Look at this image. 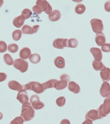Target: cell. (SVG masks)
Returning a JSON list of instances; mask_svg holds the SVG:
<instances>
[{"instance_id": "45", "label": "cell", "mask_w": 110, "mask_h": 124, "mask_svg": "<svg viewBox=\"0 0 110 124\" xmlns=\"http://www.w3.org/2000/svg\"><path fill=\"white\" fill-rule=\"evenodd\" d=\"M2 118H3V115H2V113H1V112H0V120H2Z\"/></svg>"}, {"instance_id": "34", "label": "cell", "mask_w": 110, "mask_h": 124, "mask_svg": "<svg viewBox=\"0 0 110 124\" xmlns=\"http://www.w3.org/2000/svg\"><path fill=\"white\" fill-rule=\"evenodd\" d=\"M24 122V120H23V118L21 116L17 117L14 120L11 121L10 124H23Z\"/></svg>"}, {"instance_id": "17", "label": "cell", "mask_w": 110, "mask_h": 124, "mask_svg": "<svg viewBox=\"0 0 110 124\" xmlns=\"http://www.w3.org/2000/svg\"><path fill=\"white\" fill-rule=\"evenodd\" d=\"M101 77L103 82H107L110 80V68L106 67L104 70L101 71Z\"/></svg>"}, {"instance_id": "4", "label": "cell", "mask_w": 110, "mask_h": 124, "mask_svg": "<svg viewBox=\"0 0 110 124\" xmlns=\"http://www.w3.org/2000/svg\"><path fill=\"white\" fill-rule=\"evenodd\" d=\"M90 24L93 31L96 34L98 32H102L104 29L102 21L101 19L93 18L90 21Z\"/></svg>"}, {"instance_id": "21", "label": "cell", "mask_w": 110, "mask_h": 124, "mask_svg": "<svg viewBox=\"0 0 110 124\" xmlns=\"http://www.w3.org/2000/svg\"><path fill=\"white\" fill-rule=\"evenodd\" d=\"M93 69L96 71H102L106 68V67L103 64V63L101 61L97 62L96 60H93Z\"/></svg>"}, {"instance_id": "11", "label": "cell", "mask_w": 110, "mask_h": 124, "mask_svg": "<svg viewBox=\"0 0 110 124\" xmlns=\"http://www.w3.org/2000/svg\"><path fill=\"white\" fill-rule=\"evenodd\" d=\"M95 42L99 46H102L106 43V37L102 32H98L95 37Z\"/></svg>"}, {"instance_id": "25", "label": "cell", "mask_w": 110, "mask_h": 124, "mask_svg": "<svg viewBox=\"0 0 110 124\" xmlns=\"http://www.w3.org/2000/svg\"><path fill=\"white\" fill-rule=\"evenodd\" d=\"M22 34H33L34 31L33 30L32 27L30 26L29 25H27V24H24L22 28Z\"/></svg>"}, {"instance_id": "9", "label": "cell", "mask_w": 110, "mask_h": 124, "mask_svg": "<svg viewBox=\"0 0 110 124\" xmlns=\"http://www.w3.org/2000/svg\"><path fill=\"white\" fill-rule=\"evenodd\" d=\"M90 52L93 55L95 60L97 62L101 61L102 59L103 55L101 49L96 47H92L90 49Z\"/></svg>"}, {"instance_id": "20", "label": "cell", "mask_w": 110, "mask_h": 124, "mask_svg": "<svg viewBox=\"0 0 110 124\" xmlns=\"http://www.w3.org/2000/svg\"><path fill=\"white\" fill-rule=\"evenodd\" d=\"M67 85H68L67 81L60 80L59 81L58 80L56 83H55V85H54V88H55L57 90L60 91L66 88L67 86Z\"/></svg>"}, {"instance_id": "43", "label": "cell", "mask_w": 110, "mask_h": 124, "mask_svg": "<svg viewBox=\"0 0 110 124\" xmlns=\"http://www.w3.org/2000/svg\"><path fill=\"white\" fill-rule=\"evenodd\" d=\"M82 124H93V121L90 120H86Z\"/></svg>"}, {"instance_id": "1", "label": "cell", "mask_w": 110, "mask_h": 124, "mask_svg": "<svg viewBox=\"0 0 110 124\" xmlns=\"http://www.w3.org/2000/svg\"><path fill=\"white\" fill-rule=\"evenodd\" d=\"M35 116V110L30 102H26L22 104L21 117L24 121H29Z\"/></svg>"}, {"instance_id": "15", "label": "cell", "mask_w": 110, "mask_h": 124, "mask_svg": "<svg viewBox=\"0 0 110 124\" xmlns=\"http://www.w3.org/2000/svg\"><path fill=\"white\" fill-rule=\"evenodd\" d=\"M31 55H32V52H31L30 49L27 47H25L22 48L19 52V56L24 60L29 58Z\"/></svg>"}, {"instance_id": "37", "label": "cell", "mask_w": 110, "mask_h": 124, "mask_svg": "<svg viewBox=\"0 0 110 124\" xmlns=\"http://www.w3.org/2000/svg\"><path fill=\"white\" fill-rule=\"evenodd\" d=\"M60 79L62 80H65L68 82V81H70V77L68 75L66 74V73H64V74H62L61 76H60Z\"/></svg>"}, {"instance_id": "23", "label": "cell", "mask_w": 110, "mask_h": 124, "mask_svg": "<svg viewBox=\"0 0 110 124\" xmlns=\"http://www.w3.org/2000/svg\"><path fill=\"white\" fill-rule=\"evenodd\" d=\"M63 38H57L53 42V46L55 48L62 50L65 48L63 46Z\"/></svg>"}, {"instance_id": "38", "label": "cell", "mask_w": 110, "mask_h": 124, "mask_svg": "<svg viewBox=\"0 0 110 124\" xmlns=\"http://www.w3.org/2000/svg\"><path fill=\"white\" fill-rule=\"evenodd\" d=\"M7 79V75L4 72H0V82H2Z\"/></svg>"}, {"instance_id": "24", "label": "cell", "mask_w": 110, "mask_h": 124, "mask_svg": "<svg viewBox=\"0 0 110 124\" xmlns=\"http://www.w3.org/2000/svg\"><path fill=\"white\" fill-rule=\"evenodd\" d=\"M41 56L38 54H33L30 55L29 57V60L31 63H33V64H37L39 62L41 61Z\"/></svg>"}, {"instance_id": "8", "label": "cell", "mask_w": 110, "mask_h": 124, "mask_svg": "<svg viewBox=\"0 0 110 124\" xmlns=\"http://www.w3.org/2000/svg\"><path fill=\"white\" fill-rule=\"evenodd\" d=\"M85 118H86V120H90L92 121L101 119L99 113L97 110H95V109H92V110L88 111V112H87V113L86 115Z\"/></svg>"}, {"instance_id": "2", "label": "cell", "mask_w": 110, "mask_h": 124, "mask_svg": "<svg viewBox=\"0 0 110 124\" xmlns=\"http://www.w3.org/2000/svg\"><path fill=\"white\" fill-rule=\"evenodd\" d=\"M23 89L26 91H33L37 94L42 93L45 91L42 84L37 81H30L23 85Z\"/></svg>"}, {"instance_id": "28", "label": "cell", "mask_w": 110, "mask_h": 124, "mask_svg": "<svg viewBox=\"0 0 110 124\" xmlns=\"http://www.w3.org/2000/svg\"><path fill=\"white\" fill-rule=\"evenodd\" d=\"M22 37V31L20 30H16L13 32L12 37L15 41H18Z\"/></svg>"}, {"instance_id": "7", "label": "cell", "mask_w": 110, "mask_h": 124, "mask_svg": "<svg viewBox=\"0 0 110 124\" xmlns=\"http://www.w3.org/2000/svg\"><path fill=\"white\" fill-rule=\"evenodd\" d=\"M110 86L107 82H103L100 89V94L103 97H110Z\"/></svg>"}, {"instance_id": "3", "label": "cell", "mask_w": 110, "mask_h": 124, "mask_svg": "<svg viewBox=\"0 0 110 124\" xmlns=\"http://www.w3.org/2000/svg\"><path fill=\"white\" fill-rule=\"evenodd\" d=\"M14 67L19 70L21 73H24L27 71L29 68V63L27 61L22 59H17L14 61L13 63Z\"/></svg>"}, {"instance_id": "14", "label": "cell", "mask_w": 110, "mask_h": 124, "mask_svg": "<svg viewBox=\"0 0 110 124\" xmlns=\"http://www.w3.org/2000/svg\"><path fill=\"white\" fill-rule=\"evenodd\" d=\"M67 85H68V90L74 93L78 94L80 92V89L79 85L74 81H70Z\"/></svg>"}, {"instance_id": "44", "label": "cell", "mask_w": 110, "mask_h": 124, "mask_svg": "<svg viewBox=\"0 0 110 124\" xmlns=\"http://www.w3.org/2000/svg\"><path fill=\"white\" fill-rule=\"evenodd\" d=\"M3 4H4V1L3 0H0V8L2 6Z\"/></svg>"}, {"instance_id": "6", "label": "cell", "mask_w": 110, "mask_h": 124, "mask_svg": "<svg viewBox=\"0 0 110 124\" xmlns=\"http://www.w3.org/2000/svg\"><path fill=\"white\" fill-rule=\"evenodd\" d=\"M30 104L34 110H39L42 109L45 107V104L43 102L41 101L39 97L37 94H34L30 97Z\"/></svg>"}, {"instance_id": "12", "label": "cell", "mask_w": 110, "mask_h": 124, "mask_svg": "<svg viewBox=\"0 0 110 124\" xmlns=\"http://www.w3.org/2000/svg\"><path fill=\"white\" fill-rule=\"evenodd\" d=\"M8 86L11 90L19 92L23 89V86L16 80H11L8 83Z\"/></svg>"}, {"instance_id": "41", "label": "cell", "mask_w": 110, "mask_h": 124, "mask_svg": "<svg viewBox=\"0 0 110 124\" xmlns=\"http://www.w3.org/2000/svg\"><path fill=\"white\" fill-rule=\"evenodd\" d=\"M60 124H70V121L67 119H63L61 121Z\"/></svg>"}, {"instance_id": "29", "label": "cell", "mask_w": 110, "mask_h": 124, "mask_svg": "<svg viewBox=\"0 0 110 124\" xmlns=\"http://www.w3.org/2000/svg\"><path fill=\"white\" fill-rule=\"evenodd\" d=\"M8 50L11 53H16L18 50V46L15 43L10 44L8 47Z\"/></svg>"}, {"instance_id": "5", "label": "cell", "mask_w": 110, "mask_h": 124, "mask_svg": "<svg viewBox=\"0 0 110 124\" xmlns=\"http://www.w3.org/2000/svg\"><path fill=\"white\" fill-rule=\"evenodd\" d=\"M36 5L38 6L42 11H44L46 14L49 15L52 11L51 6L48 2V1L45 0H38L36 1Z\"/></svg>"}, {"instance_id": "30", "label": "cell", "mask_w": 110, "mask_h": 124, "mask_svg": "<svg viewBox=\"0 0 110 124\" xmlns=\"http://www.w3.org/2000/svg\"><path fill=\"white\" fill-rule=\"evenodd\" d=\"M78 41L75 38H71L68 40V47L70 48H75L78 46Z\"/></svg>"}, {"instance_id": "27", "label": "cell", "mask_w": 110, "mask_h": 124, "mask_svg": "<svg viewBox=\"0 0 110 124\" xmlns=\"http://www.w3.org/2000/svg\"><path fill=\"white\" fill-rule=\"evenodd\" d=\"M4 60L5 63L8 65V66H11L14 63V61H13L12 57L9 54H6L4 55Z\"/></svg>"}, {"instance_id": "40", "label": "cell", "mask_w": 110, "mask_h": 124, "mask_svg": "<svg viewBox=\"0 0 110 124\" xmlns=\"http://www.w3.org/2000/svg\"><path fill=\"white\" fill-rule=\"evenodd\" d=\"M32 28H33V30L34 33H36V32H37L39 29V25H35V26H33Z\"/></svg>"}, {"instance_id": "13", "label": "cell", "mask_w": 110, "mask_h": 124, "mask_svg": "<svg viewBox=\"0 0 110 124\" xmlns=\"http://www.w3.org/2000/svg\"><path fill=\"white\" fill-rule=\"evenodd\" d=\"M25 21V17L22 15H21L14 18L13 24L17 28H21L24 25Z\"/></svg>"}, {"instance_id": "33", "label": "cell", "mask_w": 110, "mask_h": 124, "mask_svg": "<svg viewBox=\"0 0 110 124\" xmlns=\"http://www.w3.org/2000/svg\"><path fill=\"white\" fill-rule=\"evenodd\" d=\"M8 49V46L7 44L5 42L0 41V53H3L4 52H6Z\"/></svg>"}, {"instance_id": "18", "label": "cell", "mask_w": 110, "mask_h": 124, "mask_svg": "<svg viewBox=\"0 0 110 124\" xmlns=\"http://www.w3.org/2000/svg\"><path fill=\"white\" fill-rule=\"evenodd\" d=\"M54 64L57 68L63 69L65 67V60L63 57L57 56L54 60Z\"/></svg>"}, {"instance_id": "16", "label": "cell", "mask_w": 110, "mask_h": 124, "mask_svg": "<svg viewBox=\"0 0 110 124\" xmlns=\"http://www.w3.org/2000/svg\"><path fill=\"white\" fill-rule=\"evenodd\" d=\"M61 17V14L58 10H54L49 15V18L52 22H55L59 20Z\"/></svg>"}, {"instance_id": "31", "label": "cell", "mask_w": 110, "mask_h": 124, "mask_svg": "<svg viewBox=\"0 0 110 124\" xmlns=\"http://www.w3.org/2000/svg\"><path fill=\"white\" fill-rule=\"evenodd\" d=\"M22 15L25 17V18L29 19V18L32 17V12L30 9H25L22 11Z\"/></svg>"}, {"instance_id": "32", "label": "cell", "mask_w": 110, "mask_h": 124, "mask_svg": "<svg viewBox=\"0 0 110 124\" xmlns=\"http://www.w3.org/2000/svg\"><path fill=\"white\" fill-rule=\"evenodd\" d=\"M65 103H66V99L64 96L59 97L57 99L56 104L58 107H63V106L65 105Z\"/></svg>"}, {"instance_id": "35", "label": "cell", "mask_w": 110, "mask_h": 124, "mask_svg": "<svg viewBox=\"0 0 110 124\" xmlns=\"http://www.w3.org/2000/svg\"><path fill=\"white\" fill-rule=\"evenodd\" d=\"M102 50L105 53H109L110 51V43H105L102 46Z\"/></svg>"}, {"instance_id": "19", "label": "cell", "mask_w": 110, "mask_h": 124, "mask_svg": "<svg viewBox=\"0 0 110 124\" xmlns=\"http://www.w3.org/2000/svg\"><path fill=\"white\" fill-rule=\"evenodd\" d=\"M103 111L105 115L107 116L110 112V97H106L104 99V102L102 104Z\"/></svg>"}, {"instance_id": "10", "label": "cell", "mask_w": 110, "mask_h": 124, "mask_svg": "<svg viewBox=\"0 0 110 124\" xmlns=\"http://www.w3.org/2000/svg\"><path fill=\"white\" fill-rule=\"evenodd\" d=\"M17 99L22 104L25 102H28L29 100V96L26 91L23 89L22 90L19 91L17 96Z\"/></svg>"}, {"instance_id": "26", "label": "cell", "mask_w": 110, "mask_h": 124, "mask_svg": "<svg viewBox=\"0 0 110 124\" xmlns=\"http://www.w3.org/2000/svg\"><path fill=\"white\" fill-rule=\"evenodd\" d=\"M75 13L78 14H82L86 11V7L83 4H79L77 5V6L75 7Z\"/></svg>"}, {"instance_id": "42", "label": "cell", "mask_w": 110, "mask_h": 124, "mask_svg": "<svg viewBox=\"0 0 110 124\" xmlns=\"http://www.w3.org/2000/svg\"><path fill=\"white\" fill-rule=\"evenodd\" d=\"M63 46H64V47H68V39H63Z\"/></svg>"}, {"instance_id": "22", "label": "cell", "mask_w": 110, "mask_h": 124, "mask_svg": "<svg viewBox=\"0 0 110 124\" xmlns=\"http://www.w3.org/2000/svg\"><path fill=\"white\" fill-rule=\"evenodd\" d=\"M58 81V80L57 79H51L50 80L46 81V82L42 83V85L43 86L44 90L49 89V88H54V85H55V83Z\"/></svg>"}, {"instance_id": "39", "label": "cell", "mask_w": 110, "mask_h": 124, "mask_svg": "<svg viewBox=\"0 0 110 124\" xmlns=\"http://www.w3.org/2000/svg\"><path fill=\"white\" fill-rule=\"evenodd\" d=\"M104 8L106 9V10L108 12H110V1H107L104 5Z\"/></svg>"}, {"instance_id": "36", "label": "cell", "mask_w": 110, "mask_h": 124, "mask_svg": "<svg viewBox=\"0 0 110 124\" xmlns=\"http://www.w3.org/2000/svg\"><path fill=\"white\" fill-rule=\"evenodd\" d=\"M33 11L34 12L37 14H41V13L42 12V10H41V8L37 5H35L33 7Z\"/></svg>"}]
</instances>
